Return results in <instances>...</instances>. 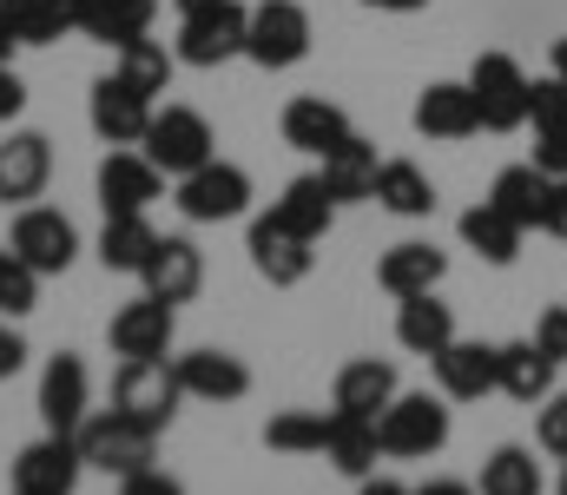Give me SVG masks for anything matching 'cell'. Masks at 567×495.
<instances>
[{
  "label": "cell",
  "instance_id": "obj_32",
  "mask_svg": "<svg viewBox=\"0 0 567 495\" xmlns=\"http://www.w3.org/2000/svg\"><path fill=\"white\" fill-rule=\"evenodd\" d=\"M323 456L350 476V483H363V476H377V463H383V443H377V423H363V416H343L337 410V423H330V443H323Z\"/></svg>",
  "mask_w": 567,
  "mask_h": 495
},
{
  "label": "cell",
  "instance_id": "obj_2",
  "mask_svg": "<svg viewBox=\"0 0 567 495\" xmlns=\"http://www.w3.org/2000/svg\"><path fill=\"white\" fill-rule=\"evenodd\" d=\"M377 443H383V456H396V463L442 456V450H449V396L403 390V396L377 416Z\"/></svg>",
  "mask_w": 567,
  "mask_h": 495
},
{
  "label": "cell",
  "instance_id": "obj_49",
  "mask_svg": "<svg viewBox=\"0 0 567 495\" xmlns=\"http://www.w3.org/2000/svg\"><path fill=\"white\" fill-rule=\"evenodd\" d=\"M13 47H20V33H13V20H7V7H0V60H13Z\"/></svg>",
  "mask_w": 567,
  "mask_h": 495
},
{
  "label": "cell",
  "instance_id": "obj_41",
  "mask_svg": "<svg viewBox=\"0 0 567 495\" xmlns=\"http://www.w3.org/2000/svg\"><path fill=\"white\" fill-rule=\"evenodd\" d=\"M535 343H542L555 363H567V305H548V311L535 318Z\"/></svg>",
  "mask_w": 567,
  "mask_h": 495
},
{
  "label": "cell",
  "instance_id": "obj_46",
  "mask_svg": "<svg viewBox=\"0 0 567 495\" xmlns=\"http://www.w3.org/2000/svg\"><path fill=\"white\" fill-rule=\"evenodd\" d=\"M20 106H27V86H20V73L0 60V120H20Z\"/></svg>",
  "mask_w": 567,
  "mask_h": 495
},
{
  "label": "cell",
  "instance_id": "obj_35",
  "mask_svg": "<svg viewBox=\"0 0 567 495\" xmlns=\"http://www.w3.org/2000/svg\"><path fill=\"white\" fill-rule=\"evenodd\" d=\"M482 495H548L542 483V463H535V450H522V443H502V450H488V463H482Z\"/></svg>",
  "mask_w": 567,
  "mask_h": 495
},
{
  "label": "cell",
  "instance_id": "obj_8",
  "mask_svg": "<svg viewBox=\"0 0 567 495\" xmlns=\"http://www.w3.org/2000/svg\"><path fill=\"white\" fill-rule=\"evenodd\" d=\"M310 53V13L297 0H258L251 7V33H245V60L265 66V73H284Z\"/></svg>",
  "mask_w": 567,
  "mask_h": 495
},
{
  "label": "cell",
  "instance_id": "obj_22",
  "mask_svg": "<svg viewBox=\"0 0 567 495\" xmlns=\"http://www.w3.org/2000/svg\"><path fill=\"white\" fill-rule=\"evenodd\" d=\"M53 178V146L47 133H7L0 140V205H33Z\"/></svg>",
  "mask_w": 567,
  "mask_h": 495
},
{
  "label": "cell",
  "instance_id": "obj_36",
  "mask_svg": "<svg viewBox=\"0 0 567 495\" xmlns=\"http://www.w3.org/2000/svg\"><path fill=\"white\" fill-rule=\"evenodd\" d=\"M330 423H337V410H278V416L265 423V443H271L278 456H323Z\"/></svg>",
  "mask_w": 567,
  "mask_h": 495
},
{
  "label": "cell",
  "instance_id": "obj_19",
  "mask_svg": "<svg viewBox=\"0 0 567 495\" xmlns=\"http://www.w3.org/2000/svg\"><path fill=\"white\" fill-rule=\"evenodd\" d=\"M172 330H178V305H165V298L140 291L133 305L113 311L106 343H113L120 357H165V350H172Z\"/></svg>",
  "mask_w": 567,
  "mask_h": 495
},
{
  "label": "cell",
  "instance_id": "obj_27",
  "mask_svg": "<svg viewBox=\"0 0 567 495\" xmlns=\"http://www.w3.org/2000/svg\"><path fill=\"white\" fill-rule=\"evenodd\" d=\"M152 0H86L80 7V20H73V33H86V40H100V47H126V40H140L152 33Z\"/></svg>",
  "mask_w": 567,
  "mask_h": 495
},
{
  "label": "cell",
  "instance_id": "obj_4",
  "mask_svg": "<svg viewBox=\"0 0 567 495\" xmlns=\"http://www.w3.org/2000/svg\"><path fill=\"white\" fill-rule=\"evenodd\" d=\"M172 205H178L192 225H231V218H245V212H251V172H245V165H231V159H205L198 172H185V178H178Z\"/></svg>",
  "mask_w": 567,
  "mask_h": 495
},
{
  "label": "cell",
  "instance_id": "obj_45",
  "mask_svg": "<svg viewBox=\"0 0 567 495\" xmlns=\"http://www.w3.org/2000/svg\"><path fill=\"white\" fill-rule=\"evenodd\" d=\"M20 363H27V337L0 318V383H7V377H20Z\"/></svg>",
  "mask_w": 567,
  "mask_h": 495
},
{
  "label": "cell",
  "instance_id": "obj_13",
  "mask_svg": "<svg viewBox=\"0 0 567 495\" xmlns=\"http://www.w3.org/2000/svg\"><path fill=\"white\" fill-rule=\"evenodd\" d=\"M152 106H158V100H145L140 86H126L120 73H106V80H93L86 120H93V133H100L106 146H140L145 126H152Z\"/></svg>",
  "mask_w": 567,
  "mask_h": 495
},
{
  "label": "cell",
  "instance_id": "obj_16",
  "mask_svg": "<svg viewBox=\"0 0 567 495\" xmlns=\"http://www.w3.org/2000/svg\"><path fill=\"white\" fill-rule=\"evenodd\" d=\"M100 205H106V218L113 212H152L158 198H165V172L145 159V153H126V146H113L106 159H100Z\"/></svg>",
  "mask_w": 567,
  "mask_h": 495
},
{
  "label": "cell",
  "instance_id": "obj_55",
  "mask_svg": "<svg viewBox=\"0 0 567 495\" xmlns=\"http://www.w3.org/2000/svg\"><path fill=\"white\" fill-rule=\"evenodd\" d=\"M13 495H40V489H13Z\"/></svg>",
  "mask_w": 567,
  "mask_h": 495
},
{
  "label": "cell",
  "instance_id": "obj_23",
  "mask_svg": "<svg viewBox=\"0 0 567 495\" xmlns=\"http://www.w3.org/2000/svg\"><path fill=\"white\" fill-rule=\"evenodd\" d=\"M442 278H449V251H442V245H429V238H403V245H390V251L377 258V285H383L390 298L435 291Z\"/></svg>",
  "mask_w": 567,
  "mask_h": 495
},
{
  "label": "cell",
  "instance_id": "obj_38",
  "mask_svg": "<svg viewBox=\"0 0 567 495\" xmlns=\"http://www.w3.org/2000/svg\"><path fill=\"white\" fill-rule=\"evenodd\" d=\"M33 305H40V271L13 245H0V318H27Z\"/></svg>",
  "mask_w": 567,
  "mask_h": 495
},
{
  "label": "cell",
  "instance_id": "obj_42",
  "mask_svg": "<svg viewBox=\"0 0 567 495\" xmlns=\"http://www.w3.org/2000/svg\"><path fill=\"white\" fill-rule=\"evenodd\" d=\"M120 495H185V483L145 463V470H133V476H120Z\"/></svg>",
  "mask_w": 567,
  "mask_h": 495
},
{
  "label": "cell",
  "instance_id": "obj_24",
  "mask_svg": "<svg viewBox=\"0 0 567 495\" xmlns=\"http://www.w3.org/2000/svg\"><path fill=\"white\" fill-rule=\"evenodd\" d=\"M495 357H502V396H515V403H548L555 396V357L535 343V337H515V343H495Z\"/></svg>",
  "mask_w": 567,
  "mask_h": 495
},
{
  "label": "cell",
  "instance_id": "obj_10",
  "mask_svg": "<svg viewBox=\"0 0 567 495\" xmlns=\"http://www.w3.org/2000/svg\"><path fill=\"white\" fill-rule=\"evenodd\" d=\"M7 245H13L40 278H60V271L80 258V231H73V218H66V212H53V205H20V218H13V231H7Z\"/></svg>",
  "mask_w": 567,
  "mask_h": 495
},
{
  "label": "cell",
  "instance_id": "obj_39",
  "mask_svg": "<svg viewBox=\"0 0 567 495\" xmlns=\"http://www.w3.org/2000/svg\"><path fill=\"white\" fill-rule=\"evenodd\" d=\"M528 126L535 133H567V80L561 73L528 80Z\"/></svg>",
  "mask_w": 567,
  "mask_h": 495
},
{
  "label": "cell",
  "instance_id": "obj_21",
  "mask_svg": "<svg viewBox=\"0 0 567 495\" xmlns=\"http://www.w3.org/2000/svg\"><path fill=\"white\" fill-rule=\"evenodd\" d=\"M172 363H178L185 396H198V403H238V396H251V370H245V357H231V350L198 343V350H185V357H172Z\"/></svg>",
  "mask_w": 567,
  "mask_h": 495
},
{
  "label": "cell",
  "instance_id": "obj_15",
  "mask_svg": "<svg viewBox=\"0 0 567 495\" xmlns=\"http://www.w3.org/2000/svg\"><path fill=\"white\" fill-rule=\"evenodd\" d=\"M140 285L152 298H165V305H192V298L205 291V251H198L192 238L165 231V238L152 245V258L140 265Z\"/></svg>",
  "mask_w": 567,
  "mask_h": 495
},
{
  "label": "cell",
  "instance_id": "obj_18",
  "mask_svg": "<svg viewBox=\"0 0 567 495\" xmlns=\"http://www.w3.org/2000/svg\"><path fill=\"white\" fill-rule=\"evenodd\" d=\"M284 146L290 153H310V159H323V153H337L357 126H350V113L337 106V100H323V93H297L290 106H284Z\"/></svg>",
  "mask_w": 567,
  "mask_h": 495
},
{
  "label": "cell",
  "instance_id": "obj_6",
  "mask_svg": "<svg viewBox=\"0 0 567 495\" xmlns=\"http://www.w3.org/2000/svg\"><path fill=\"white\" fill-rule=\"evenodd\" d=\"M245 33H251V7L238 0H218V7H198L178 20V66H225V60H245Z\"/></svg>",
  "mask_w": 567,
  "mask_h": 495
},
{
  "label": "cell",
  "instance_id": "obj_5",
  "mask_svg": "<svg viewBox=\"0 0 567 495\" xmlns=\"http://www.w3.org/2000/svg\"><path fill=\"white\" fill-rule=\"evenodd\" d=\"M140 146L165 178H185L205 159H218V140H212L205 113H192V106H152V126H145Z\"/></svg>",
  "mask_w": 567,
  "mask_h": 495
},
{
  "label": "cell",
  "instance_id": "obj_40",
  "mask_svg": "<svg viewBox=\"0 0 567 495\" xmlns=\"http://www.w3.org/2000/svg\"><path fill=\"white\" fill-rule=\"evenodd\" d=\"M535 436H542V450H548V456H561V463H567V390H555V396L542 403Z\"/></svg>",
  "mask_w": 567,
  "mask_h": 495
},
{
  "label": "cell",
  "instance_id": "obj_11",
  "mask_svg": "<svg viewBox=\"0 0 567 495\" xmlns=\"http://www.w3.org/2000/svg\"><path fill=\"white\" fill-rule=\"evenodd\" d=\"M429 363H435V383H442L449 403H482V396L502 390V357H495V343H482V337H455V343H442Z\"/></svg>",
  "mask_w": 567,
  "mask_h": 495
},
{
  "label": "cell",
  "instance_id": "obj_28",
  "mask_svg": "<svg viewBox=\"0 0 567 495\" xmlns=\"http://www.w3.org/2000/svg\"><path fill=\"white\" fill-rule=\"evenodd\" d=\"M455 231H462V245H468L482 265H515V258H522V225H515L502 205H488V198L468 205Z\"/></svg>",
  "mask_w": 567,
  "mask_h": 495
},
{
  "label": "cell",
  "instance_id": "obj_43",
  "mask_svg": "<svg viewBox=\"0 0 567 495\" xmlns=\"http://www.w3.org/2000/svg\"><path fill=\"white\" fill-rule=\"evenodd\" d=\"M535 165L548 178H567V133H535Z\"/></svg>",
  "mask_w": 567,
  "mask_h": 495
},
{
  "label": "cell",
  "instance_id": "obj_31",
  "mask_svg": "<svg viewBox=\"0 0 567 495\" xmlns=\"http://www.w3.org/2000/svg\"><path fill=\"white\" fill-rule=\"evenodd\" d=\"M377 205L396 212V218H429L435 212V178L416 159H383V172H377Z\"/></svg>",
  "mask_w": 567,
  "mask_h": 495
},
{
  "label": "cell",
  "instance_id": "obj_44",
  "mask_svg": "<svg viewBox=\"0 0 567 495\" xmlns=\"http://www.w3.org/2000/svg\"><path fill=\"white\" fill-rule=\"evenodd\" d=\"M542 231L567 238V178H548V205H542Z\"/></svg>",
  "mask_w": 567,
  "mask_h": 495
},
{
  "label": "cell",
  "instance_id": "obj_9",
  "mask_svg": "<svg viewBox=\"0 0 567 495\" xmlns=\"http://www.w3.org/2000/svg\"><path fill=\"white\" fill-rule=\"evenodd\" d=\"M245 251H251V271L265 278V285H303L310 278V265H317V245L303 238V231H290L278 212H265V218H251V231H245Z\"/></svg>",
  "mask_w": 567,
  "mask_h": 495
},
{
  "label": "cell",
  "instance_id": "obj_30",
  "mask_svg": "<svg viewBox=\"0 0 567 495\" xmlns=\"http://www.w3.org/2000/svg\"><path fill=\"white\" fill-rule=\"evenodd\" d=\"M271 212H278L290 231H303L310 245H323V238H330V225H337V198H330V185H323L317 172L290 178V185H284V198L271 205Z\"/></svg>",
  "mask_w": 567,
  "mask_h": 495
},
{
  "label": "cell",
  "instance_id": "obj_33",
  "mask_svg": "<svg viewBox=\"0 0 567 495\" xmlns=\"http://www.w3.org/2000/svg\"><path fill=\"white\" fill-rule=\"evenodd\" d=\"M152 245H158V231H152V218H145V212H113V218H106V231H100V265H106V271H133V278H140V265L152 258Z\"/></svg>",
  "mask_w": 567,
  "mask_h": 495
},
{
  "label": "cell",
  "instance_id": "obj_47",
  "mask_svg": "<svg viewBox=\"0 0 567 495\" xmlns=\"http://www.w3.org/2000/svg\"><path fill=\"white\" fill-rule=\"evenodd\" d=\"M357 495H416V489H403L396 476H363V483H357Z\"/></svg>",
  "mask_w": 567,
  "mask_h": 495
},
{
  "label": "cell",
  "instance_id": "obj_50",
  "mask_svg": "<svg viewBox=\"0 0 567 495\" xmlns=\"http://www.w3.org/2000/svg\"><path fill=\"white\" fill-rule=\"evenodd\" d=\"M548 73H561V80H567V33L548 47Z\"/></svg>",
  "mask_w": 567,
  "mask_h": 495
},
{
  "label": "cell",
  "instance_id": "obj_7",
  "mask_svg": "<svg viewBox=\"0 0 567 495\" xmlns=\"http://www.w3.org/2000/svg\"><path fill=\"white\" fill-rule=\"evenodd\" d=\"M468 86L482 106V133H522L528 126V73L515 53H475Z\"/></svg>",
  "mask_w": 567,
  "mask_h": 495
},
{
  "label": "cell",
  "instance_id": "obj_3",
  "mask_svg": "<svg viewBox=\"0 0 567 495\" xmlns=\"http://www.w3.org/2000/svg\"><path fill=\"white\" fill-rule=\"evenodd\" d=\"M73 443H80L86 470H106V476H133V470H145V463H152V450H158V430L133 423L126 410H93V416L73 430Z\"/></svg>",
  "mask_w": 567,
  "mask_h": 495
},
{
  "label": "cell",
  "instance_id": "obj_26",
  "mask_svg": "<svg viewBox=\"0 0 567 495\" xmlns=\"http://www.w3.org/2000/svg\"><path fill=\"white\" fill-rule=\"evenodd\" d=\"M396 343H403L410 357H435L442 343H455V311H449L435 291L396 298Z\"/></svg>",
  "mask_w": 567,
  "mask_h": 495
},
{
  "label": "cell",
  "instance_id": "obj_20",
  "mask_svg": "<svg viewBox=\"0 0 567 495\" xmlns=\"http://www.w3.org/2000/svg\"><path fill=\"white\" fill-rule=\"evenodd\" d=\"M80 470H86V456H80V443L73 436H40V443H27L20 456H13V489H40V495H73L80 483Z\"/></svg>",
  "mask_w": 567,
  "mask_h": 495
},
{
  "label": "cell",
  "instance_id": "obj_51",
  "mask_svg": "<svg viewBox=\"0 0 567 495\" xmlns=\"http://www.w3.org/2000/svg\"><path fill=\"white\" fill-rule=\"evenodd\" d=\"M370 7H383V13H423L429 0H370Z\"/></svg>",
  "mask_w": 567,
  "mask_h": 495
},
{
  "label": "cell",
  "instance_id": "obj_37",
  "mask_svg": "<svg viewBox=\"0 0 567 495\" xmlns=\"http://www.w3.org/2000/svg\"><path fill=\"white\" fill-rule=\"evenodd\" d=\"M7 7V20H13V33H20V47H53L60 33H73L66 27V13L53 7V0H0Z\"/></svg>",
  "mask_w": 567,
  "mask_h": 495
},
{
  "label": "cell",
  "instance_id": "obj_53",
  "mask_svg": "<svg viewBox=\"0 0 567 495\" xmlns=\"http://www.w3.org/2000/svg\"><path fill=\"white\" fill-rule=\"evenodd\" d=\"M198 7H218V0H178V13H198Z\"/></svg>",
  "mask_w": 567,
  "mask_h": 495
},
{
  "label": "cell",
  "instance_id": "obj_17",
  "mask_svg": "<svg viewBox=\"0 0 567 495\" xmlns=\"http://www.w3.org/2000/svg\"><path fill=\"white\" fill-rule=\"evenodd\" d=\"M403 396V383H396V363L390 357H350L343 370H337V390H330V410H343V416H363V423H377L390 403Z\"/></svg>",
  "mask_w": 567,
  "mask_h": 495
},
{
  "label": "cell",
  "instance_id": "obj_12",
  "mask_svg": "<svg viewBox=\"0 0 567 495\" xmlns=\"http://www.w3.org/2000/svg\"><path fill=\"white\" fill-rule=\"evenodd\" d=\"M86 396H93L86 357H73V350L47 357V370H40V423H47L53 436H73V430L93 416V410H86Z\"/></svg>",
  "mask_w": 567,
  "mask_h": 495
},
{
  "label": "cell",
  "instance_id": "obj_29",
  "mask_svg": "<svg viewBox=\"0 0 567 495\" xmlns=\"http://www.w3.org/2000/svg\"><path fill=\"white\" fill-rule=\"evenodd\" d=\"M488 205H502L522 231H542V205H548V172L535 159L522 165H502L495 172V185H488Z\"/></svg>",
  "mask_w": 567,
  "mask_h": 495
},
{
  "label": "cell",
  "instance_id": "obj_1",
  "mask_svg": "<svg viewBox=\"0 0 567 495\" xmlns=\"http://www.w3.org/2000/svg\"><path fill=\"white\" fill-rule=\"evenodd\" d=\"M185 403V383H178V363L172 357H120V377H113V410H126L145 430H172Z\"/></svg>",
  "mask_w": 567,
  "mask_h": 495
},
{
  "label": "cell",
  "instance_id": "obj_34",
  "mask_svg": "<svg viewBox=\"0 0 567 495\" xmlns=\"http://www.w3.org/2000/svg\"><path fill=\"white\" fill-rule=\"evenodd\" d=\"M113 73H120L126 86H140L145 100H158V93L172 86V73H178V53H165V40L140 33V40H126V47L113 53Z\"/></svg>",
  "mask_w": 567,
  "mask_h": 495
},
{
  "label": "cell",
  "instance_id": "obj_14",
  "mask_svg": "<svg viewBox=\"0 0 567 495\" xmlns=\"http://www.w3.org/2000/svg\"><path fill=\"white\" fill-rule=\"evenodd\" d=\"M416 133H423V140H442V146L475 140V133H482L475 86H468V80H429L423 93H416Z\"/></svg>",
  "mask_w": 567,
  "mask_h": 495
},
{
  "label": "cell",
  "instance_id": "obj_48",
  "mask_svg": "<svg viewBox=\"0 0 567 495\" xmlns=\"http://www.w3.org/2000/svg\"><path fill=\"white\" fill-rule=\"evenodd\" d=\"M416 495H482V489H468V483H455V476H435V483H423Z\"/></svg>",
  "mask_w": 567,
  "mask_h": 495
},
{
  "label": "cell",
  "instance_id": "obj_54",
  "mask_svg": "<svg viewBox=\"0 0 567 495\" xmlns=\"http://www.w3.org/2000/svg\"><path fill=\"white\" fill-rule=\"evenodd\" d=\"M555 495H567V463H561V483H555Z\"/></svg>",
  "mask_w": 567,
  "mask_h": 495
},
{
  "label": "cell",
  "instance_id": "obj_52",
  "mask_svg": "<svg viewBox=\"0 0 567 495\" xmlns=\"http://www.w3.org/2000/svg\"><path fill=\"white\" fill-rule=\"evenodd\" d=\"M53 7H60V13H66V27H73V20H80V7H86V0H53Z\"/></svg>",
  "mask_w": 567,
  "mask_h": 495
},
{
  "label": "cell",
  "instance_id": "obj_25",
  "mask_svg": "<svg viewBox=\"0 0 567 495\" xmlns=\"http://www.w3.org/2000/svg\"><path fill=\"white\" fill-rule=\"evenodd\" d=\"M377 172H383V159H377V146H370L363 133H350L337 153H323V159H317V178L330 185V198H337V205L377 198Z\"/></svg>",
  "mask_w": 567,
  "mask_h": 495
}]
</instances>
